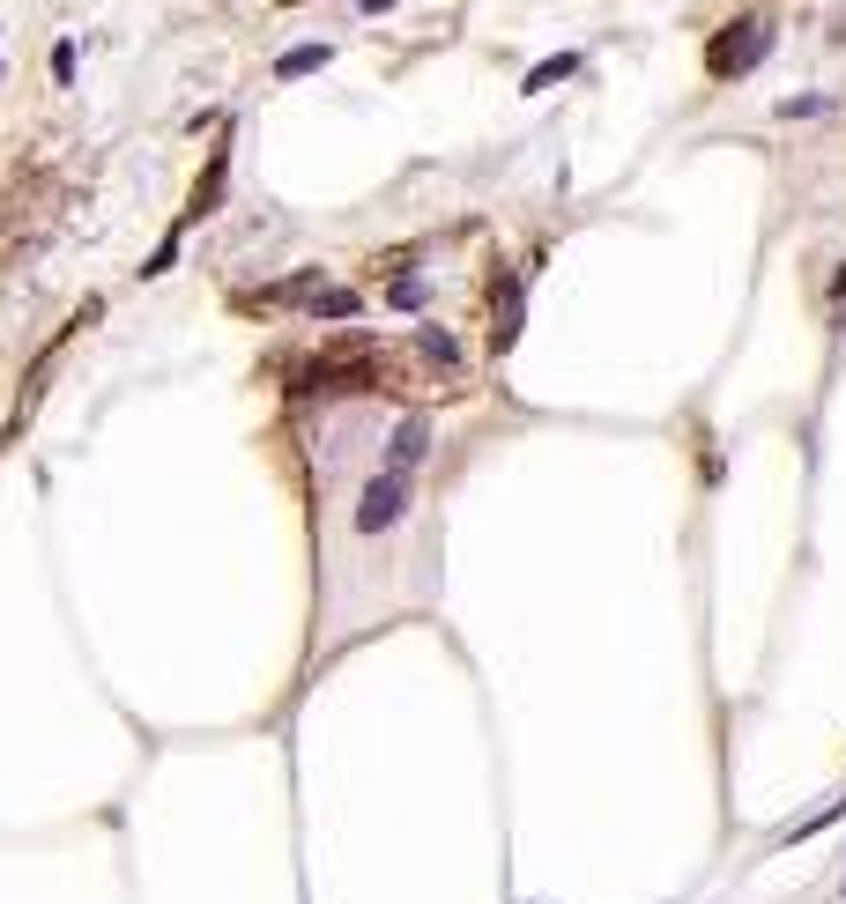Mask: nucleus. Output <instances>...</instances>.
Masks as SVG:
<instances>
[{
	"mask_svg": "<svg viewBox=\"0 0 846 904\" xmlns=\"http://www.w3.org/2000/svg\"><path fill=\"white\" fill-rule=\"evenodd\" d=\"M765 52H772V23H765V15H743L735 30H721V38L705 45V67L728 82V74H750Z\"/></svg>",
	"mask_w": 846,
	"mask_h": 904,
	"instance_id": "f257e3e1",
	"label": "nucleus"
},
{
	"mask_svg": "<svg viewBox=\"0 0 846 904\" xmlns=\"http://www.w3.org/2000/svg\"><path fill=\"white\" fill-rule=\"evenodd\" d=\"M401 512H409V475L401 467H379L372 482H364V497H357V534H386Z\"/></svg>",
	"mask_w": 846,
	"mask_h": 904,
	"instance_id": "f03ea898",
	"label": "nucleus"
},
{
	"mask_svg": "<svg viewBox=\"0 0 846 904\" xmlns=\"http://www.w3.org/2000/svg\"><path fill=\"white\" fill-rule=\"evenodd\" d=\"M423 453H431V423H423V416H401V423H394V445H386V467H401V475H409Z\"/></svg>",
	"mask_w": 846,
	"mask_h": 904,
	"instance_id": "7ed1b4c3",
	"label": "nucleus"
},
{
	"mask_svg": "<svg viewBox=\"0 0 846 904\" xmlns=\"http://www.w3.org/2000/svg\"><path fill=\"white\" fill-rule=\"evenodd\" d=\"M224 172H230V148H216V156H208V178L194 186V208H186V222H194V216H216V208H224V200H216V194H224Z\"/></svg>",
	"mask_w": 846,
	"mask_h": 904,
	"instance_id": "20e7f679",
	"label": "nucleus"
},
{
	"mask_svg": "<svg viewBox=\"0 0 846 904\" xmlns=\"http://www.w3.org/2000/svg\"><path fill=\"white\" fill-rule=\"evenodd\" d=\"M357 312H364L357 290H327V282H320V290L305 297V319H357Z\"/></svg>",
	"mask_w": 846,
	"mask_h": 904,
	"instance_id": "39448f33",
	"label": "nucleus"
},
{
	"mask_svg": "<svg viewBox=\"0 0 846 904\" xmlns=\"http://www.w3.org/2000/svg\"><path fill=\"white\" fill-rule=\"evenodd\" d=\"M513 334H520V282H505L498 319H491V342H498V349H513Z\"/></svg>",
	"mask_w": 846,
	"mask_h": 904,
	"instance_id": "423d86ee",
	"label": "nucleus"
},
{
	"mask_svg": "<svg viewBox=\"0 0 846 904\" xmlns=\"http://www.w3.org/2000/svg\"><path fill=\"white\" fill-rule=\"evenodd\" d=\"M327 60H334L327 45H298V52H282V60H275V74H282V82H298V74H320Z\"/></svg>",
	"mask_w": 846,
	"mask_h": 904,
	"instance_id": "0eeeda50",
	"label": "nucleus"
},
{
	"mask_svg": "<svg viewBox=\"0 0 846 904\" xmlns=\"http://www.w3.org/2000/svg\"><path fill=\"white\" fill-rule=\"evenodd\" d=\"M416 349H423V356H431L439 371H461V349H453V334H446V326H423V334H416Z\"/></svg>",
	"mask_w": 846,
	"mask_h": 904,
	"instance_id": "6e6552de",
	"label": "nucleus"
},
{
	"mask_svg": "<svg viewBox=\"0 0 846 904\" xmlns=\"http://www.w3.org/2000/svg\"><path fill=\"white\" fill-rule=\"evenodd\" d=\"M565 74H579V52H557V60H543V67L527 74V90H557Z\"/></svg>",
	"mask_w": 846,
	"mask_h": 904,
	"instance_id": "1a4fd4ad",
	"label": "nucleus"
},
{
	"mask_svg": "<svg viewBox=\"0 0 846 904\" xmlns=\"http://www.w3.org/2000/svg\"><path fill=\"white\" fill-rule=\"evenodd\" d=\"M52 82H75V45H68V38L52 45Z\"/></svg>",
	"mask_w": 846,
	"mask_h": 904,
	"instance_id": "9d476101",
	"label": "nucleus"
},
{
	"mask_svg": "<svg viewBox=\"0 0 846 904\" xmlns=\"http://www.w3.org/2000/svg\"><path fill=\"white\" fill-rule=\"evenodd\" d=\"M423 304V282H394V312H416Z\"/></svg>",
	"mask_w": 846,
	"mask_h": 904,
	"instance_id": "9b49d317",
	"label": "nucleus"
},
{
	"mask_svg": "<svg viewBox=\"0 0 846 904\" xmlns=\"http://www.w3.org/2000/svg\"><path fill=\"white\" fill-rule=\"evenodd\" d=\"M832 326H846V268L832 274Z\"/></svg>",
	"mask_w": 846,
	"mask_h": 904,
	"instance_id": "f8f14e48",
	"label": "nucleus"
}]
</instances>
